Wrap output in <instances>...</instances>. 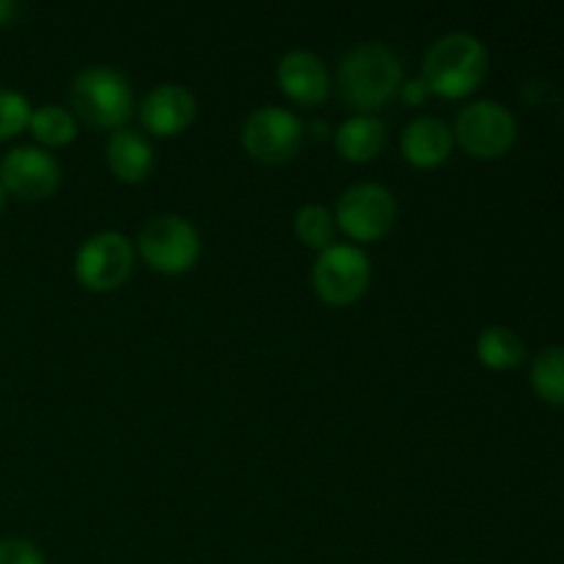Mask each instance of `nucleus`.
Masks as SVG:
<instances>
[{
    "label": "nucleus",
    "mask_w": 564,
    "mask_h": 564,
    "mask_svg": "<svg viewBox=\"0 0 564 564\" xmlns=\"http://www.w3.org/2000/svg\"><path fill=\"white\" fill-rule=\"evenodd\" d=\"M339 91L356 110H378L405 83L400 55L383 42H358L339 61Z\"/></svg>",
    "instance_id": "1"
},
{
    "label": "nucleus",
    "mask_w": 564,
    "mask_h": 564,
    "mask_svg": "<svg viewBox=\"0 0 564 564\" xmlns=\"http://www.w3.org/2000/svg\"><path fill=\"white\" fill-rule=\"evenodd\" d=\"M488 72V50L474 33L455 31L430 44L422 61V80L446 99L468 97Z\"/></svg>",
    "instance_id": "2"
},
{
    "label": "nucleus",
    "mask_w": 564,
    "mask_h": 564,
    "mask_svg": "<svg viewBox=\"0 0 564 564\" xmlns=\"http://www.w3.org/2000/svg\"><path fill=\"white\" fill-rule=\"evenodd\" d=\"M72 105L86 124L116 132L132 116V86L113 66H88L72 80Z\"/></svg>",
    "instance_id": "3"
},
{
    "label": "nucleus",
    "mask_w": 564,
    "mask_h": 564,
    "mask_svg": "<svg viewBox=\"0 0 564 564\" xmlns=\"http://www.w3.org/2000/svg\"><path fill=\"white\" fill-rule=\"evenodd\" d=\"M138 253L158 273H187L202 257V235L182 215H158L138 235Z\"/></svg>",
    "instance_id": "4"
},
{
    "label": "nucleus",
    "mask_w": 564,
    "mask_h": 564,
    "mask_svg": "<svg viewBox=\"0 0 564 564\" xmlns=\"http://www.w3.org/2000/svg\"><path fill=\"white\" fill-rule=\"evenodd\" d=\"M372 281V264L369 257L356 246L347 242H334L330 248L319 251L317 262L312 270V284L319 301L328 306H350Z\"/></svg>",
    "instance_id": "5"
},
{
    "label": "nucleus",
    "mask_w": 564,
    "mask_h": 564,
    "mask_svg": "<svg viewBox=\"0 0 564 564\" xmlns=\"http://www.w3.org/2000/svg\"><path fill=\"white\" fill-rule=\"evenodd\" d=\"M336 226L358 242L383 240L397 224V198L389 187L361 182L347 187L336 202Z\"/></svg>",
    "instance_id": "6"
},
{
    "label": "nucleus",
    "mask_w": 564,
    "mask_h": 564,
    "mask_svg": "<svg viewBox=\"0 0 564 564\" xmlns=\"http://www.w3.org/2000/svg\"><path fill=\"white\" fill-rule=\"evenodd\" d=\"M135 268V246L121 231H97L75 253V275L86 290L113 292Z\"/></svg>",
    "instance_id": "7"
},
{
    "label": "nucleus",
    "mask_w": 564,
    "mask_h": 564,
    "mask_svg": "<svg viewBox=\"0 0 564 564\" xmlns=\"http://www.w3.org/2000/svg\"><path fill=\"white\" fill-rule=\"evenodd\" d=\"M516 119L505 105L494 99H479L457 113L452 135L471 158L494 160L516 143Z\"/></svg>",
    "instance_id": "8"
},
{
    "label": "nucleus",
    "mask_w": 564,
    "mask_h": 564,
    "mask_svg": "<svg viewBox=\"0 0 564 564\" xmlns=\"http://www.w3.org/2000/svg\"><path fill=\"white\" fill-rule=\"evenodd\" d=\"M303 143V121L281 105L253 110L242 124V147L253 160L268 165L286 163Z\"/></svg>",
    "instance_id": "9"
},
{
    "label": "nucleus",
    "mask_w": 564,
    "mask_h": 564,
    "mask_svg": "<svg viewBox=\"0 0 564 564\" xmlns=\"http://www.w3.org/2000/svg\"><path fill=\"white\" fill-rule=\"evenodd\" d=\"M0 185L22 202H42L61 187V163L42 147H14L0 160Z\"/></svg>",
    "instance_id": "10"
},
{
    "label": "nucleus",
    "mask_w": 564,
    "mask_h": 564,
    "mask_svg": "<svg viewBox=\"0 0 564 564\" xmlns=\"http://www.w3.org/2000/svg\"><path fill=\"white\" fill-rule=\"evenodd\" d=\"M196 97L180 83H160L143 97L141 121L152 135H180L196 119Z\"/></svg>",
    "instance_id": "11"
},
{
    "label": "nucleus",
    "mask_w": 564,
    "mask_h": 564,
    "mask_svg": "<svg viewBox=\"0 0 564 564\" xmlns=\"http://www.w3.org/2000/svg\"><path fill=\"white\" fill-rule=\"evenodd\" d=\"M275 80L292 102L306 105V108L325 102L330 94V77L323 58L308 50H290L275 66Z\"/></svg>",
    "instance_id": "12"
},
{
    "label": "nucleus",
    "mask_w": 564,
    "mask_h": 564,
    "mask_svg": "<svg viewBox=\"0 0 564 564\" xmlns=\"http://www.w3.org/2000/svg\"><path fill=\"white\" fill-rule=\"evenodd\" d=\"M400 147L411 165H416V169H435V165L449 160L452 147H455V135L435 116H419V119H413L402 130Z\"/></svg>",
    "instance_id": "13"
},
{
    "label": "nucleus",
    "mask_w": 564,
    "mask_h": 564,
    "mask_svg": "<svg viewBox=\"0 0 564 564\" xmlns=\"http://www.w3.org/2000/svg\"><path fill=\"white\" fill-rule=\"evenodd\" d=\"M386 124L375 113H358L341 121L336 130V152L350 163H369L378 158L386 147Z\"/></svg>",
    "instance_id": "14"
},
{
    "label": "nucleus",
    "mask_w": 564,
    "mask_h": 564,
    "mask_svg": "<svg viewBox=\"0 0 564 564\" xmlns=\"http://www.w3.org/2000/svg\"><path fill=\"white\" fill-rule=\"evenodd\" d=\"M108 165L121 182H143L154 169V149L141 132L121 127L108 141Z\"/></svg>",
    "instance_id": "15"
},
{
    "label": "nucleus",
    "mask_w": 564,
    "mask_h": 564,
    "mask_svg": "<svg viewBox=\"0 0 564 564\" xmlns=\"http://www.w3.org/2000/svg\"><path fill=\"white\" fill-rule=\"evenodd\" d=\"M477 358L490 369H512L527 358V341L507 325H490L479 334Z\"/></svg>",
    "instance_id": "16"
},
{
    "label": "nucleus",
    "mask_w": 564,
    "mask_h": 564,
    "mask_svg": "<svg viewBox=\"0 0 564 564\" xmlns=\"http://www.w3.org/2000/svg\"><path fill=\"white\" fill-rule=\"evenodd\" d=\"M31 135L36 138L42 149H58L66 147L77 138V119L61 105H42L31 113V124H28Z\"/></svg>",
    "instance_id": "17"
},
{
    "label": "nucleus",
    "mask_w": 564,
    "mask_h": 564,
    "mask_svg": "<svg viewBox=\"0 0 564 564\" xmlns=\"http://www.w3.org/2000/svg\"><path fill=\"white\" fill-rule=\"evenodd\" d=\"M532 389L551 405H564V347H545L534 358Z\"/></svg>",
    "instance_id": "18"
},
{
    "label": "nucleus",
    "mask_w": 564,
    "mask_h": 564,
    "mask_svg": "<svg viewBox=\"0 0 564 564\" xmlns=\"http://www.w3.org/2000/svg\"><path fill=\"white\" fill-rule=\"evenodd\" d=\"M295 235L303 246L314 248V251H325V248H330L336 242L334 213L328 207H323V204H306L295 215Z\"/></svg>",
    "instance_id": "19"
},
{
    "label": "nucleus",
    "mask_w": 564,
    "mask_h": 564,
    "mask_svg": "<svg viewBox=\"0 0 564 564\" xmlns=\"http://www.w3.org/2000/svg\"><path fill=\"white\" fill-rule=\"evenodd\" d=\"M31 102L20 91L0 88V141H11L31 124Z\"/></svg>",
    "instance_id": "20"
},
{
    "label": "nucleus",
    "mask_w": 564,
    "mask_h": 564,
    "mask_svg": "<svg viewBox=\"0 0 564 564\" xmlns=\"http://www.w3.org/2000/svg\"><path fill=\"white\" fill-rule=\"evenodd\" d=\"M0 564H47L44 554L25 538L0 540Z\"/></svg>",
    "instance_id": "21"
},
{
    "label": "nucleus",
    "mask_w": 564,
    "mask_h": 564,
    "mask_svg": "<svg viewBox=\"0 0 564 564\" xmlns=\"http://www.w3.org/2000/svg\"><path fill=\"white\" fill-rule=\"evenodd\" d=\"M400 97L405 105H424L430 97H433V91H430V86L422 80V77H413V80L402 83Z\"/></svg>",
    "instance_id": "22"
},
{
    "label": "nucleus",
    "mask_w": 564,
    "mask_h": 564,
    "mask_svg": "<svg viewBox=\"0 0 564 564\" xmlns=\"http://www.w3.org/2000/svg\"><path fill=\"white\" fill-rule=\"evenodd\" d=\"M22 14V6L14 0H0V25H9Z\"/></svg>",
    "instance_id": "23"
},
{
    "label": "nucleus",
    "mask_w": 564,
    "mask_h": 564,
    "mask_svg": "<svg viewBox=\"0 0 564 564\" xmlns=\"http://www.w3.org/2000/svg\"><path fill=\"white\" fill-rule=\"evenodd\" d=\"M6 196H9V193H6V187L0 185V213H3V207H6Z\"/></svg>",
    "instance_id": "24"
}]
</instances>
